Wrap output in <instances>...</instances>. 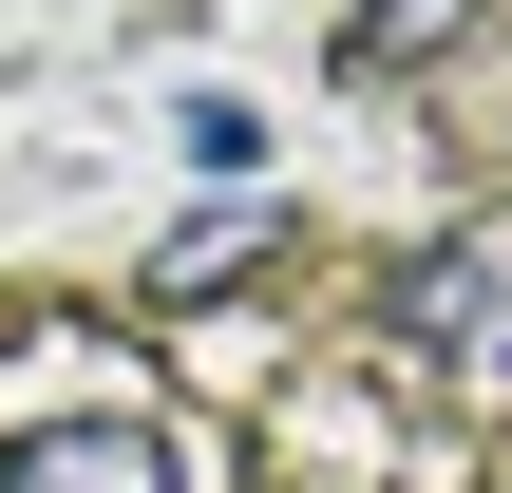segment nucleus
Segmentation results:
<instances>
[{
	"mask_svg": "<svg viewBox=\"0 0 512 493\" xmlns=\"http://www.w3.org/2000/svg\"><path fill=\"white\" fill-rule=\"evenodd\" d=\"M247 247H266V209H190V228H171V247H152V285H171V304H190V285H228V266H247Z\"/></svg>",
	"mask_w": 512,
	"mask_h": 493,
	"instance_id": "nucleus-3",
	"label": "nucleus"
},
{
	"mask_svg": "<svg viewBox=\"0 0 512 493\" xmlns=\"http://www.w3.org/2000/svg\"><path fill=\"white\" fill-rule=\"evenodd\" d=\"M171 133H190V171H247V152H266V114H247V95H171Z\"/></svg>",
	"mask_w": 512,
	"mask_h": 493,
	"instance_id": "nucleus-5",
	"label": "nucleus"
},
{
	"mask_svg": "<svg viewBox=\"0 0 512 493\" xmlns=\"http://www.w3.org/2000/svg\"><path fill=\"white\" fill-rule=\"evenodd\" d=\"M0 493H171V437L152 418H38L0 456Z\"/></svg>",
	"mask_w": 512,
	"mask_h": 493,
	"instance_id": "nucleus-2",
	"label": "nucleus"
},
{
	"mask_svg": "<svg viewBox=\"0 0 512 493\" xmlns=\"http://www.w3.org/2000/svg\"><path fill=\"white\" fill-rule=\"evenodd\" d=\"M380 342L399 361H456L475 399H512V247H418L380 285Z\"/></svg>",
	"mask_w": 512,
	"mask_h": 493,
	"instance_id": "nucleus-1",
	"label": "nucleus"
},
{
	"mask_svg": "<svg viewBox=\"0 0 512 493\" xmlns=\"http://www.w3.org/2000/svg\"><path fill=\"white\" fill-rule=\"evenodd\" d=\"M456 19H475V0H361V19H342V57H361V76H399V57H437Z\"/></svg>",
	"mask_w": 512,
	"mask_h": 493,
	"instance_id": "nucleus-4",
	"label": "nucleus"
}]
</instances>
